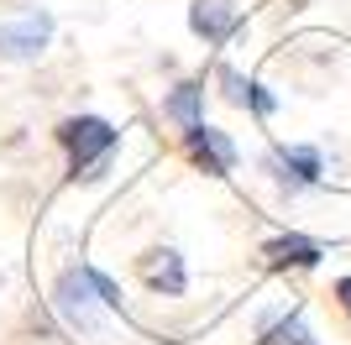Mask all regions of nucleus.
Masks as SVG:
<instances>
[{
  "instance_id": "nucleus-6",
  "label": "nucleus",
  "mask_w": 351,
  "mask_h": 345,
  "mask_svg": "<svg viewBox=\"0 0 351 345\" xmlns=\"http://www.w3.org/2000/svg\"><path fill=\"white\" fill-rule=\"evenodd\" d=\"M189 152H194V162H199V168L205 172H231L236 168V146L226 142V131H210V126H194L189 131Z\"/></svg>"
},
{
  "instance_id": "nucleus-9",
  "label": "nucleus",
  "mask_w": 351,
  "mask_h": 345,
  "mask_svg": "<svg viewBox=\"0 0 351 345\" xmlns=\"http://www.w3.org/2000/svg\"><path fill=\"white\" fill-rule=\"evenodd\" d=\"M220 84H226V100H231V105H252L257 115H267V110H273V94H263V84L241 79L236 68H220Z\"/></svg>"
},
{
  "instance_id": "nucleus-2",
  "label": "nucleus",
  "mask_w": 351,
  "mask_h": 345,
  "mask_svg": "<svg viewBox=\"0 0 351 345\" xmlns=\"http://www.w3.org/2000/svg\"><path fill=\"white\" fill-rule=\"evenodd\" d=\"M58 142L69 146L73 172L100 178L105 157L116 152V126H110V120H100V115H73V120H63V126H58Z\"/></svg>"
},
{
  "instance_id": "nucleus-5",
  "label": "nucleus",
  "mask_w": 351,
  "mask_h": 345,
  "mask_svg": "<svg viewBox=\"0 0 351 345\" xmlns=\"http://www.w3.org/2000/svg\"><path fill=\"white\" fill-rule=\"evenodd\" d=\"M267 172H273L283 188H304V183L320 178V152H315V146H278V152L267 157Z\"/></svg>"
},
{
  "instance_id": "nucleus-3",
  "label": "nucleus",
  "mask_w": 351,
  "mask_h": 345,
  "mask_svg": "<svg viewBox=\"0 0 351 345\" xmlns=\"http://www.w3.org/2000/svg\"><path fill=\"white\" fill-rule=\"evenodd\" d=\"M47 37H53V21L43 11H27L21 21L0 27V58H37L47 47Z\"/></svg>"
},
{
  "instance_id": "nucleus-12",
  "label": "nucleus",
  "mask_w": 351,
  "mask_h": 345,
  "mask_svg": "<svg viewBox=\"0 0 351 345\" xmlns=\"http://www.w3.org/2000/svg\"><path fill=\"white\" fill-rule=\"evenodd\" d=\"M336 293H341V303H346V314H351V277H341V288H336Z\"/></svg>"
},
{
  "instance_id": "nucleus-4",
  "label": "nucleus",
  "mask_w": 351,
  "mask_h": 345,
  "mask_svg": "<svg viewBox=\"0 0 351 345\" xmlns=\"http://www.w3.org/2000/svg\"><path fill=\"white\" fill-rule=\"evenodd\" d=\"M189 27L205 42H226L241 27V0H194L189 5Z\"/></svg>"
},
{
  "instance_id": "nucleus-11",
  "label": "nucleus",
  "mask_w": 351,
  "mask_h": 345,
  "mask_svg": "<svg viewBox=\"0 0 351 345\" xmlns=\"http://www.w3.org/2000/svg\"><path fill=\"white\" fill-rule=\"evenodd\" d=\"M267 345H315V340H309V330H304V319L293 314V319H283L278 330L267 335Z\"/></svg>"
},
{
  "instance_id": "nucleus-1",
  "label": "nucleus",
  "mask_w": 351,
  "mask_h": 345,
  "mask_svg": "<svg viewBox=\"0 0 351 345\" xmlns=\"http://www.w3.org/2000/svg\"><path fill=\"white\" fill-rule=\"evenodd\" d=\"M105 293H110V283H105L100 272H89V267H69V272L58 277V309H63V319H69L73 330L95 335V330H100V309H110Z\"/></svg>"
},
{
  "instance_id": "nucleus-10",
  "label": "nucleus",
  "mask_w": 351,
  "mask_h": 345,
  "mask_svg": "<svg viewBox=\"0 0 351 345\" xmlns=\"http://www.w3.org/2000/svg\"><path fill=\"white\" fill-rule=\"evenodd\" d=\"M147 283L158 288V293H184V261L173 251H152L147 257Z\"/></svg>"
},
{
  "instance_id": "nucleus-8",
  "label": "nucleus",
  "mask_w": 351,
  "mask_h": 345,
  "mask_svg": "<svg viewBox=\"0 0 351 345\" xmlns=\"http://www.w3.org/2000/svg\"><path fill=\"white\" fill-rule=\"evenodd\" d=\"M168 115H173L184 131L205 126V89H199V84H178L173 94H168Z\"/></svg>"
},
{
  "instance_id": "nucleus-7",
  "label": "nucleus",
  "mask_w": 351,
  "mask_h": 345,
  "mask_svg": "<svg viewBox=\"0 0 351 345\" xmlns=\"http://www.w3.org/2000/svg\"><path fill=\"white\" fill-rule=\"evenodd\" d=\"M263 257L273 261V267H315V261H320V246L304 241V235H278V241L263 246Z\"/></svg>"
}]
</instances>
